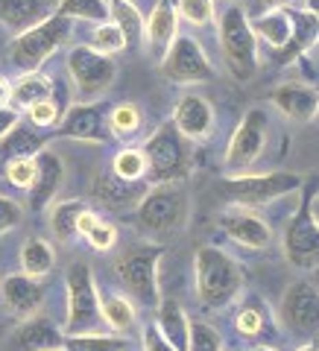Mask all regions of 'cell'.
Masks as SVG:
<instances>
[{"label":"cell","mask_w":319,"mask_h":351,"mask_svg":"<svg viewBox=\"0 0 319 351\" xmlns=\"http://www.w3.org/2000/svg\"><path fill=\"white\" fill-rule=\"evenodd\" d=\"M196 269V295L205 307H220L232 304L240 290H244V272H240L237 261L232 255H226L217 246H200L193 258Z\"/></svg>","instance_id":"obj_1"},{"label":"cell","mask_w":319,"mask_h":351,"mask_svg":"<svg viewBox=\"0 0 319 351\" xmlns=\"http://www.w3.org/2000/svg\"><path fill=\"white\" fill-rule=\"evenodd\" d=\"M220 50L228 64V71L235 73V80L246 82L258 71V38L252 32L249 15L244 6H228L223 18H220Z\"/></svg>","instance_id":"obj_2"},{"label":"cell","mask_w":319,"mask_h":351,"mask_svg":"<svg viewBox=\"0 0 319 351\" xmlns=\"http://www.w3.org/2000/svg\"><path fill=\"white\" fill-rule=\"evenodd\" d=\"M144 158H147V179L156 184L182 182L191 170L188 141L173 126V120L170 123H161L150 135V141L144 144Z\"/></svg>","instance_id":"obj_3"},{"label":"cell","mask_w":319,"mask_h":351,"mask_svg":"<svg viewBox=\"0 0 319 351\" xmlns=\"http://www.w3.org/2000/svg\"><path fill=\"white\" fill-rule=\"evenodd\" d=\"M64 290H68V319H64V334H94L103 331L100 313V293L91 276L88 263H73L64 272Z\"/></svg>","instance_id":"obj_4"},{"label":"cell","mask_w":319,"mask_h":351,"mask_svg":"<svg viewBox=\"0 0 319 351\" xmlns=\"http://www.w3.org/2000/svg\"><path fill=\"white\" fill-rule=\"evenodd\" d=\"M71 29H73L71 18H62V15L44 18L41 24L29 27L27 32L15 36V41L9 44V59H12L24 73L38 71L41 64L47 62L64 41H68Z\"/></svg>","instance_id":"obj_5"},{"label":"cell","mask_w":319,"mask_h":351,"mask_svg":"<svg viewBox=\"0 0 319 351\" xmlns=\"http://www.w3.org/2000/svg\"><path fill=\"white\" fill-rule=\"evenodd\" d=\"M302 176L290 173V170H272V173H240V176H228L223 182L226 196L235 205H267L276 202L281 196L299 193L302 191Z\"/></svg>","instance_id":"obj_6"},{"label":"cell","mask_w":319,"mask_h":351,"mask_svg":"<svg viewBox=\"0 0 319 351\" xmlns=\"http://www.w3.org/2000/svg\"><path fill=\"white\" fill-rule=\"evenodd\" d=\"M138 226L150 234H170L188 223V196L176 182L156 184L144 193V199L135 208Z\"/></svg>","instance_id":"obj_7"},{"label":"cell","mask_w":319,"mask_h":351,"mask_svg":"<svg viewBox=\"0 0 319 351\" xmlns=\"http://www.w3.org/2000/svg\"><path fill=\"white\" fill-rule=\"evenodd\" d=\"M164 255L161 246H141L126 252L123 258H117L115 272L123 290L132 295L135 302L147 304V307H158L161 293H158V261Z\"/></svg>","instance_id":"obj_8"},{"label":"cell","mask_w":319,"mask_h":351,"mask_svg":"<svg viewBox=\"0 0 319 351\" xmlns=\"http://www.w3.org/2000/svg\"><path fill=\"white\" fill-rule=\"evenodd\" d=\"M68 73L76 85L80 100L88 103L108 91V85L117 76V64L112 62V56H103V53L91 50L88 44H80V47H73L68 53Z\"/></svg>","instance_id":"obj_9"},{"label":"cell","mask_w":319,"mask_h":351,"mask_svg":"<svg viewBox=\"0 0 319 351\" xmlns=\"http://www.w3.org/2000/svg\"><path fill=\"white\" fill-rule=\"evenodd\" d=\"M161 76L176 85H200L214 80V64L205 56L200 41H193L191 36H176L161 59Z\"/></svg>","instance_id":"obj_10"},{"label":"cell","mask_w":319,"mask_h":351,"mask_svg":"<svg viewBox=\"0 0 319 351\" xmlns=\"http://www.w3.org/2000/svg\"><path fill=\"white\" fill-rule=\"evenodd\" d=\"M279 319L290 334L302 339L319 337V290L311 281H293L281 295Z\"/></svg>","instance_id":"obj_11"},{"label":"cell","mask_w":319,"mask_h":351,"mask_svg":"<svg viewBox=\"0 0 319 351\" xmlns=\"http://www.w3.org/2000/svg\"><path fill=\"white\" fill-rule=\"evenodd\" d=\"M281 249L290 267L311 272L319 267V228L311 219V208L307 199H302L299 211L290 217V223L284 226V237H281Z\"/></svg>","instance_id":"obj_12"},{"label":"cell","mask_w":319,"mask_h":351,"mask_svg":"<svg viewBox=\"0 0 319 351\" xmlns=\"http://www.w3.org/2000/svg\"><path fill=\"white\" fill-rule=\"evenodd\" d=\"M267 129H270V120L261 108H252V112L244 114V120L237 123L232 141H228V149H226L228 173H246V167H252L258 161V156L263 152V144H267Z\"/></svg>","instance_id":"obj_13"},{"label":"cell","mask_w":319,"mask_h":351,"mask_svg":"<svg viewBox=\"0 0 319 351\" xmlns=\"http://www.w3.org/2000/svg\"><path fill=\"white\" fill-rule=\"evenodd\" d=\"M220 228H223L235 243L246 246V249H263V246H270V240H272L270 223H263L255 211H249L244 205H228L226 211H220Z\"/></svg>","instance_id":"obj_14"},{"label":"cell","mask_w":319,"mask_h":351,"mask_svg":"<svg viewBox=\"0 0 319 351\" xmlns=\"http://www.w3.org/2000/svg\"><path fill=\"white\" fill-rule=\"evenodd\" d=\"M64 331L47 316H27L6 339V351H56L62 348Z\"/></svg>","instance_id":"obj_15"},{"label":"cell","mask_w":319,"mask_h":351,"mask_svg":"<svg viewBox=\"0 0 319 351\" xmlns=\"http://www.w3.org/2000/svg\"><path fill=\"white\" fill-rule=\"evenodd\" d=\"M147 182H129V179H120L115 173H100L91 184V196L100 205L112 208V211H132V208H138V202L144 199L147 193Z\"/></svg>","instance_id":"obj_16"},{"label":"cell","mask_w":319,"mask_h":351,"mask_svg":"<svg viewBox=\"0 0 319 351\" xmlns=\"http://www.w3.org/2000/svg\"><path fill=\"white\" fill-rule=\"evenodd\" d=\"M173 126L185 141H205L214 129V108L200 94H182L173 112Z\"/></svg>","instance_id":"obj_17"},{"label":"cell","mask_w":319,"mask_h":351,"mask_svg":"<svg viewBox=\"0 0 319 351\" xmlns=\"http://www.w3.org/2000/svg\"><path fill=\"white\" fill-rule=\"evenodd\" d=\"M59 135L62 138H73V141H91V144H103L108 138V123H106V112L100 106L91 103H80L71 106L68 114L59 123Z\"/></svg>","instance_id":"obj_18"},{"label":"cell","mask_w":319,"mask_h":351,"mask_svg":"<svg viewBox=\"0 0 319 351\" xmlns=\"http://www.w3.org/2000/svg\"><path fill=\"white\" fill-rule=\"evenodd\" d=\"M270 103L287 120H293V123H311L319 114V94L311 85H302V82L279 85L276 91L270 94Z\"/></svg>","instance_id":"obj_19"},{"label":"cell","mask_w":319,"mask_h":351,"mask_svg":"<svg viewBox=\"0 0 319 351\" xmlns=\"http://www.w3.org/2000/svg\"><path fill=\"white\" fill-rule=\"evenodd\" d=\"M0 295H3V304L21 319L27 316H36L44 304V284L24 272H15V276H6L0 284Z\"/></svg>","instance_id":"obj_20"},{"label":"cell","mask_w":319,"mask_h":351,"mask_svg":"<svg viewBox=\"0 0 319 351\" xmlns=\"http://www.w3.org/2000/svg\"><path fill=\"white\" fill-rule=\"evenodd\" d=\"M36 182H32L29 188V208L32 211H44L53 199H56V193L62 188V179H64V164L56 152H47L41 149L36 156Z\"/></svg>","instance_id":"obj_21"},{"label":"cell","mask_w":319,"mask_h":351,"mask_svg":"<svg viewBox=\"0 0 319 351\" xmlns=\"http://www.w3.org/2000/svg\"><path fill=\"white\" fill-rule=\"evenodd\" d=\"M176 36H179V29H176V6L170 0H158L144 24V38L150 44V50L156 53L158 59H164V53L170 50Z\"/></svg>","instance_id":"obj_22"},{"label":"cell","mask_w":319,"mask_h":351,"mask_svg":"<svg viewBox=\"0 0 319 351\" xmlns=\"http://www.w3.org/2000/svg\"><path fill=\"white\" fill-rule=\"evenodd\" d=\"M158 334L167 339L176 351H188L191 343V319L182 311V304L176 299H161L158 302V316H156Z\"/></svg>","instance_id":"obj_23"},{"label":"cell","mask_w":319,"mask_h":351,"mask_svg":"<svg viewBox=\"0 0 319 351\" xmlns=\"http://www.w3.org/2000/svg\"><path fill=\"white\" fill-rule=\"evenodd\" d=\"M290 21H293V36L284 47L276 53V62L279 64H290L307 53L319 41V24L311 12H290Z\"/></svg>","instance_id":"obj_24"},{"label":"cell","mask_w":319,"mask_h":351,"mask_svg":"<svg viewBox=\"0 0 319 351\" xmlns=\"http://www.w3.org/2000/svg\"><path fill=\"white\" fill-rule=\"evenodd\" d=\"M249 24H252L255 38H261L263 44H270L272 50H281L293 36V21H290L287 9H272V12L249 18Z\"/></svg>","instance_id":"obj_25"},{"label":"cell","mask_w":319,"mask_h":351,"mask_svg":"<svg viewBox=\"0 0 319 351\" xmlns=\"http://www.w3.org/2000/svg\"><path fill=\"white\" fill-rule=\"evenodd\" d=\"M44 100H53V82L50 76H44L41 71H29L24 73L21 80L9 88V103L12 108H32L36 103H44Z\"/></svg>","instance_id":"obj_26"},{"label":"cell","mask_w":319,"mask_h":351,"mask_svg":"<svg viewBox=\"0 0 319 351\" xmlns=\"http://www.w3.org/2000/svg\"><path fill=\"white\" fill-rule=\"evenodd\" d=\"M44 21V0H0V24L12 32H27Z\"/></svg>","instance_id":"obj_27"},{"label":"cell","mask_w":319,"mask_h":351,"mask_svg":"<svg viewBox=\"0 0 319 351\" xmlns=\"http://www.w3.org/2000/svg\"><path fill=\"white\" fill-rule=\"evenodd\" d=\"M53 267H56L53 246L44 237H27L24 246H21V269H24V276L44 278V276H50Z\"/></svg>","instance_id":"obj_28"},{"label":"cell","mask_w":319,"mask_h":351,"mask_svg":"<svg viewBox=\"0 0 319 351\" xmlns=\"http://www.w3.org/2000/svg\"><path fill=\"white\" fill-rule=\"evenodd\" d=\"M112 24L123 32V38H126V47H138L141 41H144V18H141L138 12V6L132 3V0H115L112 6Z\"/></svg>","instance_id":"obj_29"},{"label":"cell","mask_w":319,"mask_h":351,"mask_svg":"<svg viewBox=\"0 0 319 351\" xmlns=\"http://www.w3.org/2000/svg\"><path fill=\"white\" fill-rule=\"evenodd\" d=\"M100 313H103V322L106 328H112L115 334H126L135 328V307L126 295H100Z\"/></svg>","instance_id":"obj_30"},{"label":"cell","mask_w":319,"mask_h":351,"mask_svg":"<svg viewBox=\"0 0 319 351\" xmlns=\"http://www.w3.org/2000/svg\"><path fill=\"white\" fill-rule=\"evenodd\" d=\"M62 348L64 351H126L129 343L120 334L94 331V334H64Z\"/></svg>","instance_id":"obj_31"},{"label":"cell","mask_w":319,"mask_h":351,"mask_svg":"<svg viewBox=\"0 0 319 351\" xmlns=\"http://www.w3.org/2000/svg\"><path fill=\"white\" fill-rule=\"evenodd\" d=\"M85 202L82 199H64V202H56L50 211V228L53 234H56L59 240H73L80 237V232H76V223H80V214L85 211Z\"/></svg>","instance_id":"obj_32"},{"label":"cell","mask_w":319,"mask_h":351,"mask_svg":"<svg viewBox=\"0 0 319 351\" xmlns=\"http://www.w3.org/2000/svg\"><path fill=\"white\" fill-rule=\"evenodd\" d=\"M56 15L71 21H94V24H106L112 9L106 0H59Z\"/></svg>","instance_id":"obj_33"},{"label":"cell","mask_w":319,"mask_h":351,"mask_svg":"<svg viewBox=\"0 0 319 351\" xmlns=\"http://www.w3.org/2000/svg\"><path fill=\"white\" fill-rule=\"evenodd\" d=\"M44 144H47V138L38 135V132L15 126L3 138V149H0V152H6L9 158H27V156L32 158V156H38V152L44 149Z\"/></svg>","instance_id":"obj_34"},{"label":"cell","mask_w":319,"mask_h":351,"mask_svg":"<svg viewBox=\"0 0 319 351\" xmlns=\"http://www.w3.org/2000/svg\"><path fill=\"white\" fill-rule=\"evenodd\" d=\"M106 123H108L112 135L132 138V135H138V129H141V112H138V106H132V103H120L106 114Z\"/></svg>","instance_id":"obj_35"},{"label":"cell","mask_w":319,"mask_h":351,"mask_svg":"<svg viewBox=\"0 0 319 351\" xmlns=\"http://www.w3.org/2000/svg\"><path fill=\"white\" fill-rule=\"evenodd\" d=\"M112 173L120 176V179H129V182H141L147 179V158H144V149H120L115 161H112Z\"/></svg>","instance_id":"obj_36"},{"label":"cell","mask_w":319,"mask_h":351,"mask_svg":"<svg viewBox=\"0 0 319 351\" xmlns=\"http://www.w3.org/2000/svg\"><path fill=\"white\" fill-rule=\"evenodd\" d=\"M235 328L240 337H263L270 331V319H267V311L261 304H244L235 316Z\"/></svg>","instance_id":"obj_37"},{"label":"cell","mask_w":319,"mask_h":351,"mask_svg":"<svg viewBox=\"0 0 319 351\" xmlns=\"http://www.w3.org/2000/svg\"><path fill=\"white\" fill-rule=\"evenodd\" d=\"M88 47L97 50V53H103V56H115V53L126 50V38H123V32L112 24V21H106V24H97Z\"/></svg>","instance_id":"obj_38"},{"label":"cell","mask_w":319,"mask_h":351,"mask_svg":"<svg viewBox=\"0 0 319 351\" xmlns=\"http://www.w3.org/2000/svg\"><path fill=\"white\" fill-rule=\"evenodd\" d=\"M188 351H223V337L214 325L208 322H191V343Z\"/></svg>","instance_id":"obj_39"},{"label":"cell","mask_w":319,"mask_h":351,"mask_svg":"<svg viewBox=\"0 0 319 351\" xmlns=\"http://www.w3.org/2000/svg\"><path fill=\"white\" fill-rule=\"evenodd\" d=\"M36 156H27V158H9L6 161V179L9 184H15L21 191H29L32 182H36Z\"/></svg>","instance_id":"obj_40"},{"label":"cell","mask_w":319,"mask_h":351,"mask_svg":"<svg viewBox=\"0 0 319 351\" xmlns=\"http://www.w3.org/2000/svg\"><path fill=\"white\" fill-rule=\"evenodd\" d=\"M176 12L193 27H205L214 18V0H176Z\"/></svg>","instance_id":"obj_41"},{"label":"cell","mask_w":319,"mask_h":351,"mask_svg":"<svg viewBox=\"0 0 319 351\" xmlns=\"http://www.w3.org/2000/svg\"><path fill=\"white\" fill-rule=\"evenodd\" d=\"M88 240V246L97 249V252H108L115 243H117V228L112 223H103V219H97V223L88 228V232L82 234Z\"/></svg>","instance_id":"obj_42"},{"label":"cell","mask_w":319,"mask_h":351,"mask_svg":"<svg viewBox=\"0 0 319 351\" xmlns=\"http://www.w3.org/2000/svg\"><path fill=\"white\" fill-rule=\"evenodd\" d=\"M21 219H24V205H21L18 199H12V196L0 193V234L18 228Z\"/></svg>","instance_id":"obj_43"},{"label":"cell","mask_w":319,"mask_h":351,"mask_svg":"<svg viewBox=\"0 0 319 351\" xmlns=\"http://www.w3.org/2000/svg\"><path fill=\"white\" fill-rule=\"evenodd\" d=\"M29 114V123L36 129H53L59 123V106L53 100H44V103H36L32 108H27Z\"/></svg>","instance_id":"obj_44"},{"label":"cell","mask_w":319,"mask_h":351,"mask_svg":"<svg viewBox=\"0 0 319 351\" xmlns=\"http://www.w3.org/2000/svg\"><path fill=\"white\" fill-rule=\"evenodd\" d=\"M141 346H144V351H176V348L167 343V339L158 334L156 325H147V328H144V334H141Z\"/></svg>","instance_id":"obj_45"},{"label":"cell","mask_w":319,"mask_h":351,"mask_svg":"<svg viewBox=\"0 0 319 351\" xmlns=\"http://www.w3.org/2000/svg\"><path fill=\"white\" fill-rule=\"evenodd\" d=\"M21 123V112L12 106H0V141H3L9 132Z\"/></svg>","instance_id":"obj_46"},{"label":"cell","mask_w":319,"mask_h":351,"mask_svg":"<svg viewBox=\"0 0 319 351\" xmlns=\"http://www.w3.org/2000/svg\"><path fill=\"white\" fill-rule=\"evenodd\" d=\"M307 208H311V219H314L316 228H319V191L311 196V199H307Z\"/></svg>","instance_id":"obj_47"},{"label":"cell","mask_w":319,"mask_h":351,"mask_svg":"<svg viewBox=\"0 0 319 351\" xmlns=\"http://www.w3.org/2000/svg\"><path fill=\"white\" fill-rule=\"evenodd\" d=\"M287 3H290V0H258V6H263L267 12H272V9H284Z\"/></svg>","instance_id":"obj_48"},{"label":"cell","mask_w":319,"mask_h":351,"mask_svg":"<svg viewBox=\"0 0 319 351\" xmlns=\"http://www.w3.org/2000/svg\"><path fill=\"white\" fill-rule=\"evenodd\" d=\"M6 103H9V82L0 80V106H6Z\"/></svg>","instance_id":"obj_49"},{"label":"cell","mask_w":319,"mask_h":351,"mask_svg":"<svg viewBox=\"0 0 319 351\" xmlns=\"http://www.w3.org/2000/svg\"><path fill=\"white\" fill-rule=\"evenodd\" d=\"M307 12H311L316 18V24H319V0H307Z\"/></svg>","instance_id":"obj_50"},{"label":"cell","mask_w":319,"mask_h":351,"mask_svg":"<svg viewBox=\"0 0 319 351\" xmlns=\"http://www.w3.org/2000/svg\"><path fill=\"white\" fill-rule=\"evenodd\" d=\"M296 351H319V346L316 343H305V346H299Z\"/></svg>","instance_id":"obj_51"},{"label":"cell","mask_w":319,"mask_h":351,"mask_svg":"<svg viewBox=\"0 0 319 351\" xmlns=\"http://www.w3.org/2000/svg\"><path fill=\"white\" fill-rule=\"evenodd\" d=\"M249 351H276V348H270V346H252Z\"/></svg>","instance_id":"obj_52"},{"label":"cell","mask_w":319,"mask_h":351,"mask_svg":"<svg viewBox=\"0 0 319 351\" xmlns=\"http://www.w3.org/2000/svg\"><path fill=\"white\" fill-rule=\"evenodd\" d=\"M56 351H64V348H56Z\"/></svg>","instance_id":"obj_53"},{"label":"cell","mask_w":319,"mask_h":351,"mask_svg":"<svg viewBox=\"0 0 319 351\" xmlns=\"http://www.w3.org/2000/svg\"><path fill=\"white\" fill-rule=\"evenodd\" d=\"M223 351H226V348H223Z\"/></svg>","instance_id":"obj_54"}]
</instances>
